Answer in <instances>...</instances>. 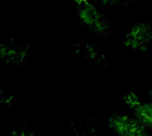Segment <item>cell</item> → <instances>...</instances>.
Returning <instances> with one entry per match:
<instances>
[{
  "mask_svg": "<svg viewBox=\"0 0 152 136\" xmlns=\"http://www.w3.org/2000/svg\"><path fill=\"white\" fill-rule=\"evenodd\" d=\"M76 51L79 52L83 57L93 61L102 67H109V63L104 54L97 45L88 41H81L76 45Z\"/></svg>",
  "mask_w": 152,
  "mask_h": 136,
  "instance_id": "obj_5",
  "label": "cell"
},
{
  "mask_svg": "<svg viewBox=\"0 0 152 136\" xmlns=\"http://www.w3.org/2000/svg\"><path fill=\"white\" fill-rule=\"evenodd\" d=\"M2 136H37V134L28 127H14L11 130L7 131Z\"/></svg>",
  "mask_w": 152,
  "mask_h": 136,
  "instance_id": "obj_8",
  "label": "cell"
},
{
  "mask_svg": "<svg viewBox=\"0 0 152 136\" xmlns=\"http://www.w3.org/2000/svg\"><path fill=\"white\" fill-rule=\"evenodd\" d=\"M14 100V96L7 91L0 88V105L10 103Z\"/></svg>",
  "mask_w": 152,
  "mask_h": 136,
  "instance_id": "obj_10",
  "label": "cell"
},
{
  "mask_svg": "<svg viewBox=\"0 0 152 136\" xmlns=\"http://www.w3.org/2000/svg\"><path fill=\"white\" fill-rule=\"evenodd\" d=\"M75 136H99L93 127L88 124L76 123L73 126Z\"/></svg>",
  "mask_w": 152,
  "mask_h": 136,
  "instance_id": "obj_7",
  "label": "cell"
},
{
  "mask_svg": "<svg viewBox=\"0 0 152 136\" xmlns=\"http://www.w3.org/2000/svg\"><path fill=\"white\" fill-rule=\"evenodd\" d=\"M123 100L126 106L128 107V109L131 111L138 103L140 102V99L139 95H137V93L134 91H131L124 95Z\"/></svg>",
  "mask_w": 152,
  "mask_h": 136,
  "instance_id": "obj_9",
  "label": "cell"
},
{
  "mask_svg": "<svg viewBox=\"0 0 152 136\" xmlns=\"http://www.w3.org/2000/svg\"><path fill=\"white\" fill-rule=\"evenodd\" d=\"M132 115L147 129H152V101L142 102L140 100L132 109Z\"/></svg>",
  "mask_w": 152,
  "mask_h": 136,
  "instance_id": "obj_6",
  "label": "cell"
},
{
  "mask_svg": "<svg viewBox=\"0 0 152 136\" xmlns=\"http://www.w3.org/2000/svg\"><path fill=\"white\" fill-rule=\"evenodd\" d=\"M148 95H149V97H150V100H151V101H152V82H151V87H150Z\"/></svg>",
  "mask_w": 152,
  "mask_h": 136,
  "instance_id": "obj_11",
  "label": "cell"
},
{
  "mask_svg": "<svg viewBox=\"0 0 152 136\" xmlns=\"http://www.w3.org/2000/svg\"><path fill=\"white\" fill-rule=\"evenodd\" d=\"M76 11L83 28L94 35L106 37L111 31V24L96 2L76 1Z\"/></svg>",
  "mask_w": 152,
  "mask_h": 136,
  "instance_id": "obj_1",
  "label": "cell"
},
{
  "mask_svg": "<svg viewBox=\"0 0 152 136\" xmlns=\"http://www.w3.org/2000/svg\"><path fill=\"white\" fill-rule=\"evenodd\" d=\"M30 47L13 40L0 41V61L7 64L21 65L29 58Z\"/></svg>",
  "mask_w": 152,
  "mask_h": 136,
  "instance_id": "obj_4",
  "label": "cell"
},
{
  "mask_svg": "<svg viewBox=\"0 0 152 136\" xmlns=\"http://www.w3.org/2000/svg\"><path fill=\"white\" fill-rule=\"evenodd\" d=\"M152 43V25L149 21H136L124 34L123 45L136 52H147Z\"/></svg>",
  "mask_w": 152,
  "mask_h": 136,
  "instance_id": "obj_3",
  "label": "cell"
},
{
  "mask_svg": "<svg viewBox=\"0 0 152 136\" xmlns=\"http://www.w3.org/2000/svg\"><path fill=\"white\" fill-rule=\"evenodd\" d=\"M107 126L117 136H152L136 118L121 112H114L107 117Z\"/></svg>",
  "mask_w": 152,
  "mask_h": 136,
  "instance_id": "obj_2",
  "label": "cell"
}]
</instances>
